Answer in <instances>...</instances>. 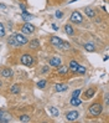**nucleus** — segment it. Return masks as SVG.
Segmentation results:
<instances>
[{
  "mask_svg": "<svg viewBox=\"0 0 109 123\" xmlns=\"http://www.w3.org/2000/svg\"><path fill=\"white\" fill-rule=\"evenodd\" d=\"M102 111H103V106H102V103H93L89 107V113L92 116H98V114L102 113Z\"/></svg>",
  "mask_w": 109,
  "mask_h": 123,
  "instance_id": "obj_1",
  "label": "nucleus"
},
{
  "mask_svg": "<svg viewBox=\"0 0 109 123\" xmlns=\"http://www.w3.org/2000/svg\"><path fill=\"white\" fill-rule=\"evenodd\" d=\"M21 63L25 65V66H31V65L34 63V57L31 55H29V54H25L21 56V59H20Z\"/></svg>",
  "mask_w": 109,
  "mask_h": 123,
  "instance_id": "obj_2",
  "label": "nucleus"
},
{
  "mask_svg": "<svg viewBox=\"0 0 109 123\" xmlns=\"http://www.w3.org/2000/svg\"><path fill=\"white\" fill-rule=\"evenodd\" d=\"M71 21H72V23H75V24H81L83 21L82 14L79 11H73V12H72V15H71Z\"/></svg>",
  "mask_w": 109,
  "mask_h": 123,
  "instance_id": "obj_3",
  "label": "nucleus"
},
{
  "mask_svg": "<svg viewBox=\"0 0 109 123\" xmlns=\"http://www.w3.org/2000/svg\"><path fill=\"white\" fill-rule=\"evenodd\" d=\"M14 37H15V40H16V42L19 44V46L27 44V41H29V39L26 37V36L25 35H21V34H15V35H14Z\"/></svg>",
  "mask_w": 109,
  "mask_h": 123,
  "instance_id": "obj_4",
  "label": "nucleus"
},
{
  "mask_svg": "<svg viewBox=\"0 0 109 123\" xmlns=\"http://www.w3.org/2000/svg\"><path fill=\"white\" fill-rule=\"evenodd\" d=\"M78 117H79V113H78L77 111H71V112H68V113L66 114V119H67L68 122H73V121H76Z\"/></svg>",
  "mask_w": 109,
  "mask_h": 123,
  "instance_id": "obj_5",
  "label": "nucleus"
},
{
  "mask_svg": "<svg viewBox=\"0 0 109 123\" xmlns=\"http://www.w3.org/2000/svg\"><path fill=\"white\" fill-rule=\"evenodd\" d=\"M21 31L24 34H32L35 31V26L31 24H25L23 27H21Z\"/></svg>",
  "mask_w": 109,
  "mask_h": 123,
  "instance_id": "obj_6",
  "label": "nucleus"
},
{
  "mask_svg": "<svg viewBox=\"0 0 109 123\" xmlns=\"http://www.w3.org/2000/svg\"><path fill=\"white\" fill-rule=\"evenodd\" d=\"M62 39L61 37H57V36H51V37H50V42H51V44H52L53 46H56V47H58L61 44H62Z\"/></svg>",
  "mask_w": 109,
  "mask_h": 123,
  "instance_id": "obj_7",
  "label": "nucleus"
},
{
  "mask_svg": "<svg viewBox=\"0 0 109 123\" xmlns=\"http://www.w3.org/2000/svg\"><path fill=\"white\" fill-rule=\"evenodd\" d=\"M48 63L53 67H58V66H61V59L60 57H52V59H50Z\"/></svg>",
  "mask_w": 109,
  "mask_h": 123,
  "instance_id": "obj_8",
  "label": "nucleus"
},
{
  "mask_svg": "<svg viewBox=\"0 0 109 123\" xmlns=\"http://www.w3.org/2000/svg\"><path fill=\"white\" fill-rule=\"evenodd\" d=\"M11 116L10 114H8V113H1V116H0V122L1 123H6V122H11Z\"/></svg>",
  "mask_w": 109,
  "mask_h": 123,
  "instance_id": "obj_9",
  "label": "nucleus"
},
{
  "mask_svg": "<svg viewBox=\"0 0 109 123\" xmlns=\"http://www.w3.org/2000/svg\"><path fill=\"white\" fill-rule=\"evenodd\" d=\"M94 93H96V88H94V87L88 88V90L86 91V93H84V97H86V99H89V98H92V97L94 96Z\"/></svg>",
  "mask_w": 109,
  "mask_h": 123,
  "instance_id": "obj_10",
  "label": "nucleus"
},
{
  "mask_svg": "<svg viewBox=\"0 0 109 123\" xmlns=\"http://www.w3.org/2000/svg\"><path fill=\"white\" fill-rule=\"evenodd\" d=\"M55 88H56L57 92H64V91H67L68 86H67V85H62V83H57V85L55 86Z\"/></svg>",
  "mask_w": 109,
  "mask_h": 123,
  "instance_id": "obj_11",
  "label": "nucleus"
},
{
  "mask_svg": "<svg viewBox=\"0 0 109 123\" xmlns=\"http://www.w3.org/2000/svg\"><path fill=\"white\" fill-rule=\"evenodd\" d=\"M1 76L5 77V78L11 77V76H12V71H11V68H4V70L1 71Z\"/></svg>",
  "mask_w": 109,
  "mask_h": 123,
  "instance_id": "obj_12",
  "label": "nucleus"
},
{
  "mask_svg": "<svg viewBox=\"0 0 109 123\" xmlns=\"http://www.w3.org/2000/svg\"><path fill=\"white\" fill-rule=\"evenodd\" d=\"M81 103H82V101H81V98L79 97H72L71 98V105L72 106H81Z\"/></svg>",
  "mask_w": 109,
  "mask_h": 123,
  "instance_id": "obj_13",
  "label": "nucleus"
},
{
  "mask_svg": "<svg viewBox=\"0 0 109 123\" xmlns=\"http://www.w3.org/2000/svg\"><path fill=\"white\" fill-rule=\"evenodd\" d=\"M39 47H40V42H39V40H37V39H34V40H31V42H30V49L37 50Z\"/></svg>",
  "mask_w": 109,
  "mask_h": 123,
  "instance_id": "obj_14",
  "label": "nucleus"
},
{
  "mask_svg": "<svg viewBox=\"0 0 109 123\" xmlns=\"http://www.w3.org/2000/svg\"><path fill=\"white\" fill-rule=\"evenodd\" d=\"M8 44L11 45V46H14V47H17V46H19V44L16 42L15 37H14V35H12V36H9V37H8Z\"/></svg>",
  "mask_w": 109,
  "mask_h": 123,
  "instance_id": "obj_15",
  "label": "nucleus"
},
{
  "mask_svg": "<svg viewBox=\"0 0 109 123\" xmlns=\"http://www.w3.org/2000/svg\"><path fill=\"white\" fill-rule=\"evenodd\" d=\"M64 31H66V34L67 35H69V36H72L75 34V30H73V27H72L69 24H67V25H64Z\"/></svg>",
  "mask_w": 109,
  "mask_h": 123,
  "instance_id": "obj_16",
  "label": "nucleus"
},
{
  "mask_svg": "<svg viewBox=\"0 0 109 123\" xmlns=\"http://www.w3.org/2000/svg\"><path fill=\"white\" fill-rule=\"evenodd\" d=\"M84 12L87 14V16H88V18H94V16H96V12H94V10L93 9H89V8H86L84 9Z\"/></svg>",
  "mask_w": 109,
  "mask_h": 123,
  "instance_id": "obj_17",
  "label": "nucleus"
},
{
  "mask_svg": "<svg viewBox=\"0 0 109 123\" xmlns=\"http://www.w3.org/2000/svg\"><path fill=\"white\" fill-rule=\"evenodd\" d=\"M48 112L51 113V116H53V117H57V116L60 114L58 110H57L56 107H48Z\"/></svg>",
  "mask_w": 109,
  "mask_h": 123,
  "instance_id": "obj_18",
  "label": "nucleus"
},
{
  "mask_svg": "<svg viewBox=\"0 0 109 123\" xmlns=\"http://www.w3.org/2000/svg\"><path fill=\"white\" fill-rule=\"evenodd\" d=\"M21 18H23L24 21H29V20L32 19V15H31V14H27L26 11H23V14H21Z\"/></svg>",
  "mask_w": 109,
  "mask_h": 123,
  "instance_id": "obj_19",
  "label": "nucleus"
},
{
  "mask_svg": "<svg viewBox=\"0 0 109 123\" xmlns=\"http://www.w3.org/2000/svg\"><path fill=\"white\" fill-rule=\"evenodd\" d=\"M78 66H79V65H78L77 61H71L69 62V68H71V71H73V72H76V70H77Z\"/></svg>",
  "mask_w": 109,
  "mask_h": 123,
  "instance_id": "obj_20",
  "label": "nucleus"
},
{
  "mask_svg": "<svg viewBox=\"0 0 109 123\" xmlns=\"http://www.w3.org/2000/svg\"><path fill=\"white\" fill-rule=\"evenodd\" d=\"M58 49H61V50H69L71 45L68 44V42H66V41H62V44L58 46Z\"/></svg>",
  "mask_w": 109,
  "mask_h": 123,
  "instance_id": "obj_21",
  "label": "nucleus"
},
{
  "mask_svg": "<svg viewBox=\"0 0 109 123\" xmlns=\"http://www.w3.org/2000/svg\"><path fill=\"white\" fill-rule=\"evenodd\" d=\"M10 92H11V93H15V95H16V93H19V92H20V87H19L17 85H14L12 87L10 88Z\"/></svg>",
  "mask_w": 109,
  "mask_h": 123,
  "instance_id": "obj_22",
  "label": "nucleus"
},
{
  "mask_svg": "<svg viewBox=\"0 0 109 123\" xmlns=\"http://www.w3.org/2000/svg\"><path fill=\"white\" fill-rule=\"evenodd\" d=\"M19 119H20V122H30V117H29L27 114H23V116H20Z\"/></svg>",
  "mask_w": 109,
  "mask_h": 123,
  "instance_id": "obj_23",
  "label": "nucleus"
},
{
  "mask_svg": "<svg viewBox=\"0 0 109 123\" xmlns=\"http://www.w3.org/2000/svg\"><path fill=\"white\" fill-rule=\"evenodd\" d=\"M60 68H58V74L60 75H64V74H67V71H68V68L67 67H64V66H58Z\"/></svg>",
  "mask_w": 109,
  "mask_h": 123,
  "instance_id": "obj_24",
  "label": "nucleus"
},
{
  "mask_svg": "<svg viewBox=\"0 0 109 123\" xmlns=\"http://www.w3.org/2000/svg\"><path fill=\"white\" fill-rule=\"evenodd\" d=\"M76 72H78V74H81V75H84V74H86V67H83V66H78L77 70H76Z\"/></svg>",
  "mask_w": 109,
  "mask_h": 123,
  "instance_id": "obj_25",
  "label": "nucleus"
},
{
  "mask_svg": "<svg viewBox=\"0 0 109 123\" xmlns=\"http://www.w3.org/2000/svg\"><path fill=\"white\" fill-rule=\"evenodd\" d=\"M4 36H5V27L0 23V37H4Z\"/></svg>",
  "mask_w": 109,
  "mask_h": 123,
  "instance_id": "obj_26",
  "label": "nucleus"
},
{
  "mask_svg": "<svg viewBox=\"0 0 109 123\" xmlns=\"http://www.w3.org/2000/svg\"><path fill=\"white\" fill-rule=\"evenodd\" d=\"M45 86H46V81H45V80H42V81H39L37 82V87L39 88H43Z\"/></svg>",
  "mask_w": 109,
  "mask_h": 123,
  "instance_id": "obj_27",
  "label": "nucleus"
},
{
  "mask_svg": "<svg viewBox=\"0 0 109 123\" xmlns=\"http://www.w3.org/2000/svg\"><path fill=\"white\" fill-rule=\"evenodd\" d=\"M84 47L87 51H94V45H92V44H87Z\"/></svg>",
  "mask_w": 109,
  "mask_h": 123,
  "instance_id": "obj_28",
  "label": "nucleus"
},
{
  "mask_svg": "<svg viewBox=\"0 0 109 123\" xmlns=\"http://www.w3.org/2000/svg\"><path fill=\"white\" fill-rule=\"evenodd\" d=\"M81 88H79V90H76V91H73V93H72V97H79V96H81Z\"/></svg>",
  "mask_w": 109,
  "mask_h": 123,
  "instance_id": "obj_29",
  "label": "nucleus"
},
{
  "mask_svg": "<svg viewBox=\"0 0 109 123\" xmlns=\"http://www.w3.org/2000/svg\"><path fill=\"white\" fill-rule=\"evenodd\" d=\"M56 16L58 18V19H60V18H62V16H63V14H62V11H60V10H57V11H56Z\"/></svg>",
  "mask_w": 109,
  "mask_h": 123,
  "instance_id": "obj_30",
  "label": "nucleus"
},
{
  "mask_svg": "<svg viewBox=\"0 0 109 123\" xmlns=\"http://www.w3.org/2000/svg\"><path fill=\"white\" fill-rule=\"evenodd\" d=\"M20 8H21V10H23V11H26V6H25L24 4L20 3Z\"/></svg>",
  "mask_w": 109,
  "mask_h": 123,
  "instance_id": "obj_31",
  "label": "nucleus"
},
{
  "mask_svg": "<svg viewBox=\"0 0 109 123\" xmlns=\"http://www.w3.org/2000/svg\"><path fill=\"white\" fill-rule=\"evenodd\" d=\"M5 8H6V6L4 4H0V9H5Z\"/></svg>",
  "mask_w": 109,
  "mask_h": 123,
  "instance_id": "obj_32",
  "label": "nucleus"
},
{
  "mask_svg": "<svg viewBox=\"0 0 109 123\" xmlns=\"http://www.w3.org/2000/svg\"><path fill=\"white\" fill-rule=\"evenodd\" d=\"M52 27H53V30H58V29H57V26H56V25H55V24H53V25H52Z\"/></svg>",
  "mask_w": 109,
  "mask_h": 123,
  "instance_id": "obj_33",
  "label": "nucleus"
},
{
  "mask_svg": "<svg viewBox=\"0 0 109 123\" xmlns=\"http://www.w3.org/2000/svg\"><path fill=\"white\" fill-rule=\"evenodd\" d=\"M1 113H3V111H1V110H0V116H1Z\"/></svg>",
  "mask_w": 109,
  "mask_h": 123,
  "instance_id": "obj_34",
  "label": "nucleus"
},
{
  "mask_svg": "<svg viewBox=\"0 0 109 123\" xmlns=\"http://www.w3.org/2000/svg\"><path fill=\"white\" fill-rule=\"evenodd\" d=\"M0 86H1V82H0Z\"/></svg>",
  "mask_w": 109,
  "mask_h": 123,
  "instance_id": "obj_35",
  "label": "nucleus"
}]
</instances>
